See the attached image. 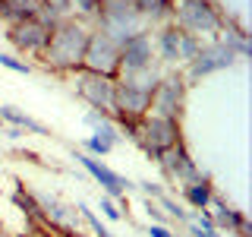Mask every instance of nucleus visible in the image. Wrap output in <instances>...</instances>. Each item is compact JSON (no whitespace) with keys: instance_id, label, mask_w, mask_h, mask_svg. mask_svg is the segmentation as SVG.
I'll list each match as a JSON object with an SVG mask.
<instances>
[{"instance_id":"nucleus-1","label":"nucleus","mask_w":252,"mask_h":237,"mask_svg":"<svg viewBox=\"0 0 252 237\" xmlns=\"http://www.w3.org/2000/svg\"><path fill=\"white\" fill-rule=\"evenodd\" d=\"M92 29H94L92 22L79 19V16L60 19L51 29V41H47L44 54L38 57L41 67L54 76H73L76 70H82V57H85V47H89Z\"/></svg>"},{"instance_id":"nucleus-2","label":"nucleus","mask_w":252,"mask_h":237,"mask_svg":"<svg viewBox=\"0 0 252 237\" xmlns=\"http://www.w3.org/2000/svg\"><path fill=\"white\" fill-rule=\"evenodd\" d=\"M220 16H224L220 3H211V0H180V3H173V26L202 38V41L220 38Z\"/></svg>"},{"instance_id":"nucleus-3","label":"nucleus","mask_w":252,"mask_h":237,"mask_svg":"<svg viewBox=\"0 0 252 237\" xmlns=\"http://www.w3.org/2000/svg\"><path fill=\"white\" fill-rule=\"evenodd\" d=\"M136 146L145 152V158L158 161V155L173 149L177 142H186L183 139V120H170V117H155V114H145L139 120V133H136Z\"/></svg>"},{"instance_id":"nucleus-4","label":"nucleus","mask_w":252,"mask_h":237,"mask_svg":"<svg viewBox=\"0 0 252 237\" xmlns=\"http://www.w3.org/2000/svg\"><path fill=\"white\" fill-rule=\"evenodd\" d=\"M189 89H192V85L186 82L183 70H164L161 82H158V89L152 95V111H148V114L170 117V120H183Z\"/></svg>"},{"instance_id":"nucleus-5","label":"nucleus","mask_w":252,"mask_h":237,"mask_svg":"<svg viewBox=\"0 0 252 237\" xmlns=\"http://www.w3.org/2000/svg\"><path fill=\"white\" fill-rule=\"evenodd\" d=\"M69 82H73L76 95H79V98H82L92 111H98V114H104V117H110V120H114V114H117V105H114L117 79L89 73V70H76V73L69 76Z\"/></svg>"},{"instance_id":"nucleus-6","label":"nucleus","mask_w":252,"mask_h":237,"mask_svg":"<svg viewBox=\"0 0 252 237\" xmlns=\"http://www.w3.org/2000/svg\"><path fill=\"white\" fill-rule=\"evenodd\" d=\"M233 63H236V54L224 41H220V38H215V41H205L199 47V54H195L186 67H180V70H183L186 82L195 85V82H202V79H208V76H215V73L230 70Z\"/></svg>"},{"instance_id":"nucleus-7","label":"nucleus","mask_w":252,"mask_h":237,"mask_svg":"<svg viewBox=\"0 0 252 237\" xmlns=\"http://www.w3.org/2000/svg\"><path fill=\"white\" fill-rule=\"evenodd\" d=\"M155 164L161 168L164 180H167V184H170L173 190L189 187V184H195V180H202V177H205V171L199 168V161L192 158V152H189V146H186V142H177L173 149L161 152Z\"/></svg>"},{"instance_id":"nucleus-8","label":"nucleus","mask_w":252,"mask_h":237,"mask_svg":"<svg viewBox=\"0 0 252 237\" xmlns=\"http://www.w3.org/2000/svg\"><path fill=\"white\" fill-rule=\"evenodd\" d=\"M6 41H10L22 57H32L38 60L44 54L47 41H51V26L41 19V16H32V19H22V22H13L6 26Z\"/></svg>"},{"instance_id":"nucleus-9","label":"nucleus","mask_w":252,"mask_h":237,"mask_svg":"<svg viewBox=\"0 0 252 237\" xmlns=\"http://www.w3.org/2000/svg\"><path fill=\"white\" fill-rule=\"evenodd\" d=\"M73 155H76V161L85 168V174H89L94 184L104 190V196L117 199V202H120V209H126V193H129V190H136V184H132L129 177H123V174H117L114 168H107L101 158H92V155L79 152V149H76Z\"/></svg>"},{"instance_id":"nucleus-10","label":"nucleus","mask_w":252,"mask_h":237,"mask_svg":"<svg viewBox=\"0 0 252 237\" xmlns=\"http://www.w3.org/2000/svg\"><path fill=\"white\" fill-rule=\"evenodd\" d=\"M82 70L117 79L120 76V44L110 41L107 35H101L98 29H92L89 47H85V57H82Z\"/></svg>"},{"instance_id":"nucleus-11","label":"nucleus","mask_w":252,"mask_h":237,"mask_svg":"<svg viewBox=\"0 0 252 237\" xmlns=\"http://www.w3.org/2000/svg\"><path fill=\"white\" fill-rule=\"evenodd\" d=\"M155 60V41H152V29H142L136 35H129L120 44V76L123 73H139L148 70Z\"/></svg>"},{"instance_id":"nucleus-12","label":"nucleus","mask_w":252,"mask_h":237,"mask_svg":"<svg viewBox=\"0 0 252 237\" xmlns=\"http://www.w3.org/2000/svg\"><path fill=\"white\" fill-rule=\"evenodd\" d=\"M208 215L215 218V228L220 234H233V237H252V225L246 218V212L236 209L224 199V196H211V205H208Z\"/></svg>"},{"instance_id":"nucleus-13","label":"nucleus","mask_w":252,"mask_h":237,"mask_svg":"<svg viewBox=\"0 0 252 237\" xmlns=\"http://www.w3.org/2000/svg\"><path fill=\"white\" fill-rule=\"evenodd\" d=\"M94 29L101 32V35H107L110 41H117V44H123L129 35H136V32L142 29H148L145 26V19L136 13V10H126V13H101L98 19L92 22Z\"/></svg>"},{"instance_id":"nucleus-14","label":"nucleus","mask_w":252,"mask_h":237,"mask_svg":"<svg viewBox=\"0 0 252 237\" xmlns=\"http://www.w3.org/2000/svg\"><path fill=\"white\" fill-rule=\"evenodd\" d=\"M155 41V60L164 70H180V29L173 22H164L152 32Z\"/></svg>"},{"instance_id":"nucleus-15","label":"nucleus","mask_w":252,"mask_h":237,"mask_svg":"<svg viewBox=\"0 0 252 237\" xmlns=\"http://www.w3.org/2000/svg\"><path fill=\"white\" fill-rule=\"evenodd\" d=\"M0 120H3L6 126H19L22 133H32V136H47V139L54 136L47 123H41L38 117L26 114V111L16 108V105H0Z\"/></svg>"},{"instance_id":"nucleus-16","label":"nucleus","mask_w":252,"mask_h":237,"mask_svg":"<svg viewBox=\"0 0 252 237\" xmlns=\"http://www.w3.org/2000/svg\"><path fill=\"white\" fill-rule=\"evenodd\" d=\"M215 193H218L215 184H211V177L205 174V177L195 180V184L180 187V202H183L189 212H205L211 205V196H215Z\"/></svg>"},{"instance_id":"nucleus-17","label":"nucleus","mask_w":252,"mask_h":237,"mask_svg":"<svg viewBox=\"0 0 252 237\" xmlns=\"http://www.w3.org/2000/svg\"><path fill=\"white\" fill-rule=\"evenodd\" d=\"M10 199H13V205H16V209H19V215L26 218V228H32V225H41V228H47L41 205H38V202H35V196L29 193V184L16 180V190L10 193Z\"/></svg>"},{"instance_id":"nucleus-18","label":"nucleus","mask_w":252,"mask_h":237,"mask_svg":"<svg viewBox=\"0 0 252 237\" xmlns=\"http://www.w3.org/2000/svg\"><path fill=\"white\" fill-rule=\"evenodd\" d=\"M132 6H136V13L145 19L148 29L173 22V0H132Z\"/></svg>"},{"instance_id":"nucleus-19","label":"nucleus","mask_w":252,"mask_h":237,"mask_svg":"<svg viewBox=\"0 0 252 237\" xmlns=\"http://www.w3.org/2000/svg\"><path fill=\"white\" fill-rule=\"evenodd\" d=\"M41 0H0V22L3 26H13V22L32 19V16L41 13Z\"/></svg>"},{"instance_id":"nucleus-20","label":"nucleus","mask_w":252,"mask_h":237,"mask_svg":"<svg viewBox=\"0 0 252 237\" xmlns=\"http://www.w3.org/2000/svg\"><path fill=\"white\" fill-rule=\"evenodd\" d=\"M155 202L161 205V212H164V215H167L170 221H180V225H189V221H192V212H189L173 193H167V190H164L161 196H155Z\"/></svg>"},{"instance_id":"nucleus-21","label":"nucleus","mask_w":252,"mask_h":237,"mask_svg":"<svg viewBox=\"0 0 252 237\" xmlns=\"http://www.w3.org/2000/svg\"><path fill=\"white\" fill-rule=\"evenodd\" d=\"M76 212H79V218H82L85 225L92 228V234H94V237H114V231L107 228V221L101 218L98 212H92V205H89V202L79 199V202H76Z\"/></svg>"},{"instance_id":"nucleus-22","label":"nucleus","mask_w":252,"mask_h":237,"mask_svg":"<svg viewBox=\"0 0 252 237\" xmlns=\"http://www.w3.org/2000/svg\"><path fill=\"white\" fill-rule=\"evenodd\" d=\"M220 41L236 54V60H249L252 57V41L249 32H220Z\"/></svg>"},{"instance_id":"nucleus-23","label":"nucleus","mask_w":252,"mask_h":237,"mask_svg":"<svg viewBox=\"0 0 252 237\" xmlns=\"http://www.w3.org/2000/svg\"><path fill=\"white\" fill-rule=\"evenodd\" d=\"M92 136H94V139H101V142H107L110 149H117V146H120V142H123L120 130H117V123L110 120V117H101V120L92 126Z\"/></svg>"},{"instance_id":"nucleus-24","label":"nucleus","mask_w":252,"mask_h":237,"mask_svg":"<svg viewBox=\"0 0 252 237\" xmlns=\"http://www.w3.org/2000/svg\"><path fill=\"white\" fill-rule=\"evenodd\" d=\"M205 41L202 38H195V35H189V32H183L180 29V67H186L189 60L199 54V47H202Z\"/></svg>"},{"instance_id":"nucleus-25","label":"nucleus","mask_w":252,"mask_h":237,"mask_svg":"<svg viewBox=\"0 0 252 237\" xmlns=\"http://www.w3.org/2000/svg\"><path fill=\"white\" fill-rule=\"evenodd\" d=\"M0 67L10 70V73H19V76H29L32 70H35L29 60H22L19 54H6V51H0Z\"/></svg>"},{"instance_id":"nucleus-26","label":"nucleus","mask_w":252,"mask_h":237,"mask_svg":"<svg viewBox=\"0 0 252 237\" xmlns=\"http://www.w3.org/2000/svg\"><path fill=\"white\" fill-rule=\"evenodd\" d=\"M98 212H101V218H107V221H123L120 202L110 199V196H101V199H98Z\"/></svg>"},{"instance_id":"nucleus-27","label":"nucleus","mask_w":252,"mask_h":237,"mask_svg":"<svg viewBox=\"0 0 252 237\" xmlns=\"http://www.w3.org/2000/svg\"><path fill=\"white\" fill-rule=\"evenodd\" d=\"M79 152H85V155H92V158H104V155L114 152V149H110L107 142H101V139L89 136V139H82V149H79Z\"/></svg>"},{"instance_id":"nucleus-28","label":"nucleus","mask_w":252,"mask_h":237,"mask_svg":"<svg viewBox=\"0 0 252 237\" xmlns=\"http://www.w3.org/2000/svg\"><path fill=\"white\" fill-rule=\"evenodd\" d=\"M126 10H136L132 0H98V16L101 13H126Z\"/></svg>"},{"instance_id":"nucleus-29","label":"nucleus","mask_w":252,"mask_h":237,"mask_svg":"<svg viewBox=\"0 0 252 237\" xmlns=\"http://www.w3.org/2000/svg\"><path fill=\"white\" fill-rule=\"evenodd\" d=\"M145 212H148V221H152V225H167L170 228V218L164 215L161 205H158L155 199H148V196H145Z\"/></svg>"},{"instance_id":"nucleus-30","label":"nucleus","mask_w":252,"mask_h":237,"mask_svg":"<svg viewBox=\"0 0 252 237\" xmlns=\"http://www.w3.org/2000/svg\"><path fill=\"white\" fill-rule=\"evenodd\" d=\"M22 237H57L51 231V228H41V225H32V228H26L22 231Z\"/></svg>"},{"instance_id":"nucleus-31","label":"nucleus","mask_w":252,"mask_h":237,"mask_svg":"<svg viewBox=\"0 0 252 237\" xmlns=\"http://www.w3.org/2000/svg\"><path fill=\"white\" fill-rule=\"evenodd\" d=\"M148 237H177L167 225H148Z\"/></svg>"},{"instance_id":"nucleus-32","label":"nucleus","mask_w":252,"mask_h":237,"mask_svg":"<svg viewBox=\"0 0 252 237\" xmlns=\"http://www.w3.org/2000/svg\"><path fill=\"white\" fill-rule=\"evenodd\" d=\"M186 228H189V234H192V237H224V234L218 231V228H215V231H202V228H199V225H192V221H189Z\"/></svg>"},{"instance_id":"nucleus-33","label":"nucleus","mask_w":252,"mask_h":237,"mask_svg":"<svg viewBox=\"0 0 252 237\" xmlns=\"http://www.w3.org/2000/svg\"><path fill=\"white\" fill-rule=\"evenodd\" d=\"M0 133H6V139H13V142H16V139H22V136H26V133H22V130H19V126H6V123H3V130H0Z\"/></svg>"},{"instance_id":"nucleus-34","label":"nucleus","mask_w":252,"mask_h":237,"mask_svg":"<svg viewBox=\"0 0 252 237\" xmlns=\"http://www.w3.org/2000/svg\"><path fill=\"white\" fill-rule=\"evenodd\" d=\"M0 237H22V231H10V228L3 225V228H0Z\"/></svg>"},{"instance_id":"nucleus-35","label":"nucleus","mask_w":252,"mask_h":237,"mask_svg":"<svg viewBox=\"0 0 252 237\" xmlns=\"http://www.w3.org/2000/svg\"><path fill=\"white\" fill-rule=\"evenodd\" d=\"M0 130H3V120H0Z\"/></svg>"},{"instance_id":"nucleus-36","label":"nucleus","mask_w":252,"mask_h":237,"mask_svg":"<svg viewBox=\"0 0 252 237\" xmlns=\"http://www.w3.org/2000/svg\"><path fill=\"white\" fill-rule=\"evenodd\" d=\"M0 228H3V218H0Z\"/></svg>"},{"instance_id":"nucleus-37","label":"nucleus","mask_w":252,"mask_h":237,"mask_svg":"<svg viewBox=\"0 0 252 237\" xmlns=\"http://www.w3.org/2000/svg\"><path fill=\"white\" fill-rule=\"evenodd\" d=\"M173 3H180V0H173Z\"/></svg>"}]
</instances>
